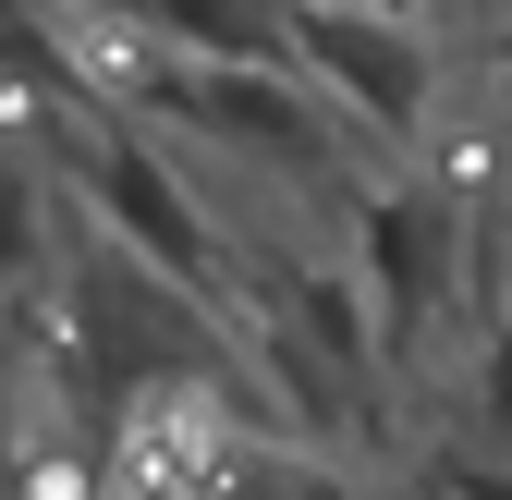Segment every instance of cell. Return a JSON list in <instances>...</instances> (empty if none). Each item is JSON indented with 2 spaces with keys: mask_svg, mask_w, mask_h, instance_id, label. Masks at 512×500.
<instances>
[{
  "mask_svg": "<svg viewBox=\"0 0 512 500\" xmlns=\"http://www.w3.org/2000/svg\"><path fill=\"white\" fill-rule=\"evenodd\" d=\"M61 147H74V183H86V208H98V244H122V257L159 269V281H183L196 305H220V318L256 342V318H269V305L244 293V257H232V232L208 220L196 171L159 159L147 110H86Z\"/></svg>",
  "mask_w": 512,
  "mask_h": 500,
  "instance_id": "1",
  "label": "cell"
},
{
  "mask_svg": "<svg viewBox=\"0 0 512 500\" xmlns=\"http://www.w3.org/2000/svg\"><path fill=\"white\" fill-rule=\"evenodd\" d=\"M269 427L281 415L244 379H159L98 415V500H232L244 452Z\"/></svg>",
  "mask_w": 512,
  "mask_h": 500,
  "instance_id": "2",
  "label": "cell"
},
{
  "mask_svg": "<svg viewBox=\"0 0 512 500\" xmlns=\"http://www.w3.org/2000/svg\"><path fill=\"white\" fill-rule=\"evenodd\" d=\"M354 293H366V330L378 366H415L439 305L464 293V208L452 183H391V196L354 208Z\"/></svg>",
  "mask_w": 512,
  "mask_h": 500,
  "instance_id": "3",
  "label": "cell"
},
{
  "mask_svg": "<svg viewBox=\"0 0 512 500\" xmlns=\"http://www.w3.org/2000/svg\"><path fill=\"white\" fill-rule=\"evenodd\" d=\"M293 74L330 98L342 122H366V135H427V110H439V61L415 25L391 13H366V0H293Z\"/></svg>",
  "mask_w": 512,
  "mask_h": 500,
  "instance_id": "4",
  "label": "cell"
},
{
  "mask_svg": "<svg viewBox=\"0 0 512 500\" xmlns=\"http://www.w3.org/2000/svg\"><path fill=\"white\" fill-rule=\"evenodd\" d=\"M171 122L232 147V159H256V171H293V183H330V159H342L330 98L305 74H281V61H183L171 74Z\"/></svg>",
  "mask_w": 512,
  "mask_h": 500,
  "instance_id": "5",
  "label": "cell"
},
{
  "mask_svg": "<svg viewBox=\"0 0 512 500\" xmlns=\"http://www.w3.org/2000/svg\"><path fill=\"white\" fill-rule=\"evenodd\" d=\"M147 37L171 61H281L293 74V0H147Z\"/></svg>",
  "mask_w": 512,
  "mask_h": 500,
  "instance_id": "6",
  "label": "cell"
},
{
  "mask_svg": "<svg viewBox=\"0 0 512 500\" xmlns=\"http://www.w3.org/2000/svg\"><path fill=\"white\" fill-rule=\"evenodd\" d=\"M61 269V208H49V171L0 135V305L13 293H49Z\"/></svg>",
  "mask_w": 512,
  "mask_h": 500,
  "instance_id": "7",
  "label": "cell"
},
{
  "mask_svg": "<svg viewBox=\"0 0 512 500\" xmlns=\"http://www.w3.org/2000/svg\"><path fill=\"white\" fill-rule=\"evenodd\" d=\"M232 500H366V488H354V464H330V452H293L281 427H269V440L244 452Z\"/></svg>",
  "mask_w": 512,
  "mask_h": 500,
  "instance_id": "8",
  "label": "cell"
},
{
  "mask_svg": "<svg viewBox=\"0 0 512 500\" xmlns=\"http://www.w3.org/2000/svg\"><path fill=\"white\" fill-rule=\"evenodd\" d=\"M476 415H488L500 440H512V330H500V342L476 354Z\"/></svg>",
  "mask_w": 512,
  "mask_h": 500,
  "instance_id": "9",
  "label": "cell"
},
{
  "mask_svg": "<svg viewBox=\"0 0 512 500\" xmlns=\"http://www.w3.org/2000/svg\"><path fill=\"white\" fill-rule=\"evenodd\" d=\"M0 379H13V342H0Z\"/></svg>",
  "mask_w": 512,
  "mask_h": 500,
  "instance_id": "10",
  "label": "cell"
}]
</instances>
